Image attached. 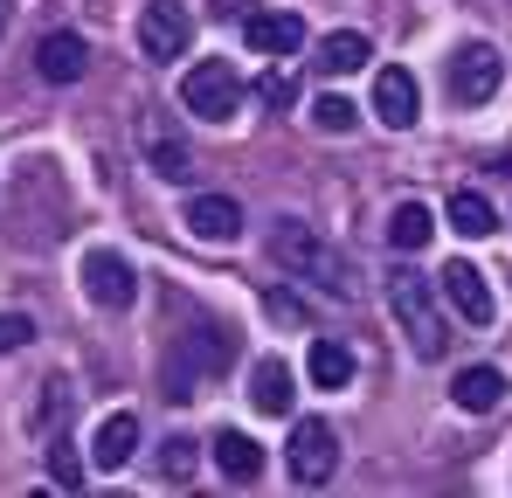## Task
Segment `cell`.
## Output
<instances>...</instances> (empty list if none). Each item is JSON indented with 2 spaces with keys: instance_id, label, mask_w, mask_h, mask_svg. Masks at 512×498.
Segmentation results:
<instances>
[{
  "instance_id": "cell-25",
  "label": "cell",
  "mask_w": 512,
  "mask_h": 498,
  "mask_svg": "<svg viewBox=\"0 0 512 498\" xmlns=\"http://www.w3.org/2000/svg\"><path fill=\"white\" fill-rule=\"evenodd\" d=\"M49 471H56V485H63V492H77V485H84V457H77V443H70V436H56Z\"/></svg>"
},
{
  "instance_id": "cell-7",
  "label": "cell",
  "mask_w": 512,
  "mask_h": 498,
  "mask_svg": "<svg viewBox=\"0 0 512 498\" xmlns=\"http://www.w3.org/2000/svg\"><path fill=\"white\" fill-rule=\"evenodd\" d=\"M84 291H90L97 312H132L139 277H132V263H125L118 249H90V256H84Z\"/></svg>"
},
{
  "instance_id": "cell-15",
  "label": "cell",
  "mask_w": 512,
  "mask_h": 498,
  "mask_svg": "<svg viewBox=\"0 0 512 498\" xmlns=\"http://www.w3.org/2000/svg\"><path fill=\"white\" fill-rule=\"evenodd\" d=\"M450 402L464 415H492L506 402V374H499V367H464V374L450 381Z\"/></svg>"
},
{
  "instance_id": "cell-26",
  "label": "cell",
  "mask_w": 512,
  "mask_h": 498,
  "mask_svg": "<svg viewBox=\"0 0 512 498\" xmlns=\"http://www.w3.org/2000/svg\"><path fill=\"white\" fill-rule=\"evenodd\" d=\"M35 339V319L28 312H0V353H14V346H28Z\"/></svg>"
},
{
  "instance_id": "cell-10",
  "label": "cell",
  "mask_w": 512,
  "mask_h": 498,
  "mask_svg": "<svg viewBox=\"0 0 512 498\" xmlns=\"http://www.w3.org/2000/svg\"><path fill=\"white\" fill-rule=\"evenodd\" d=\"M243 42L256 56H298L305 49V21L284 14V7H263V14H243Z\"/></svg>"
},
{
  "instance_id": "cell-14",
  "label": "cell",
  "mask_w": 512,
  "mask_h": 498,
  "mask_svg": "<svg viewBox=\"0 0 512 498\" xmlns=\"http://www.w3.org/2000/svg\"><path fill=\"white\" fill-rule=\"evenodd\" d=\"M90 63L84 35H70V28H56V35H42L35 42V70H42V83H77Z\"/></svg>"
},
{
  "instance_id": "cell-13",
  "label": "cell",
  "mask_w": 512,
  "mask_h": 498,
  "mask_svg": "<svg viewBox=\"0 0 512 498\" xmlns=\"http://www.w3.org/2000/svg\"><path fill=\"white\" fill-rule=\"evenodd\" d=\"M132 450H139V415H132V409L104 415V422H97V436H90V464H97V471H125V464H132Z\"/></svg>"
},
{
  "instance_id": "cell-16",
  "label": "cell",
  "mask_w": 512,
  "mask_h": 498,
  "mask_svg": "<svg viewBox=\"0 0 512 498\" xmlns=\"http://www.w3.org/2000/svg\"><path fill=\"white\" fill-rule=\"evenodd\" d=\"M215 471H222L229 485H256V471H263L256 436H243V429H222V436H215Z\"/></svg>"
},
{
  "instance_id": "cell-1",
  "label": "cell",
  "mask_w": 512,
  "mask_h": 498,
  "mask_svg": "<svg viewBox=\"0 0 512 498\" xmlns=\"http://www.w3.org/2000/svg\"><path fill=\"white\" fill-rule=\"evenodd\" d=\"M270 263L277 270H291L298 284H319V291H333V298H353L360 291V277H353V256L346 249H333L319 229H305V222H277L270 229Z\"/></svg>"
},
{
  "instance_id": "cell-19",
  "label": "cell",
  "mask_w": 512,
  "mask_h": 498,
  "mask_svg": "<svg viewBox=\"0 0 512 498\" xmlns=\"http://www.w3.org/2000/svg\"><path fill=\"white\" fill-rule=\"evenodd\" d=\"M450 229L478 243V236H492V229H499V215H492V201H485L478 187H457V194H450Z\"/></svg>"
},
{
  "instance_id": "cell-2",
  "label": "cell",
  "mask_w": 512,
  "mask_h": 498,
  "mask_svg": "<svg viewBox=\"0 0 512 498\" xmlns=\"http://www.w3.org/2000/svg\"><path fill=\"white\" fill-rule=\"evenodd\" d=\"M388 312L402 319L416 360H443V353H450V326H443V312H436V284H429V277L395 270V277H388Z\"/></svg>"
},
{
  "instance_id": "cell-11",
  "label": "cell",
  "mask_w": 512,
  "mask_h": 498,
  "mask_svg": "<svg viewBox=\"0 0 512 498\" xmlns=\"http://www.w3.org/2000/svg\"><path fill=\"white\" fill-rule=\"evenodd\" d=\"M416 111H423L416 77H409L402 63H388V70L374 77V118H381V125H395V132H409V125H416Z\"/></svg>"
},
{
  "instance_id": "cell-29",
  "label": "cell",
  "mask_w": 512,
  "mask_h": 498,
  "mask_svg": "<svg viewBox=\"0 0 512 498\" xmlns=\"http://www.w3.org/2000/svg\"><path fill=\"white\" fill-rule=\"evenodd\" d=\"M263 104H291V83H284V77H263Z\"/></svg>"
},
{
  "instance_id": "cell-28",
  "label": "cell",
  "mask_w": 512,
  "mask_h": 498,
  "mask_svg": "<svg viewBox=\"0 0 512 498\" xmlns=\"http://www.w3.org/2000/svg\"><path fill=\"white\" fill-rule=\"evenodd\" d=\"M263 305H270L284 326H305V305H298V298H284V291H263Z\"/></svg>"
},
{
  "instance_id": "cell-9",
  "label": "cell",
  "mask_w": 512,
  "mask_h": 498,
  "mask_svg": "<svg viewBox=\"0 0 512 498\" xmlns=\"http://www.w3.org/2000/svg\"><path fill=\"white\" fill-rule=\"evenodd\" d=\"M436 284H443V298L457 305V319H464V326H492V312H499V305H492V284H485L464 256H457V263H443V277H436Z\"/></svg>"
},
{
  "instance_id": "cell-22",
  "label": "cell",
  "mask_w": 512,
  "mask_h": 498,
  "mask_svg": "<svg viewBox=\"0 0 512 498\" xmlns=\"http://www.w3.org/2000/svg\"><path fill=\"white\" fill-rule=\"evenodd\" d=\"M194 471H201V443L194 436H167L160 443V478L167 485H194Z\"/></svg>"
},
{
  "instance_id": "cell-4",
  "label": "cell",
  "mask_w": 512,
  "mask_h": 498,
  "mask_svg": "<svg viewBox=\"0 0 512 498\" xmlns=\"http://www.w3.org/2000/svg\"><path fill=\"white\" fill-rule=\"evenodd\" d=\"M180 104L194 111V118H236V104H243V77L229 70V63H194L187 77H180Z\"/></svg>"
},
{
  "instance_id": "cell-5",
  "label": "cell",
  "mask_w": 512,
  "mask_h": 498,
  "mask_svg": "<svg viewBox=\"0 0 512 498\" xmlns=\"http://www.w3.org/2000/svg\"><path fill=\"white\" fill-rule=\"evenodd\" d=\"M291 478L298 485H326L333 471H340V436H333V422L326 415H305L298 429H291Z\"/></svg>"
},
{
  "instance_id": "cell-6",
  "label": "cell",
  "mask_w": 512,
  "mask_h": 498,
  "mask_svg": "<svg viewBox=\"0 0 512 498\" xmlns=\"http://www.w3.org/2000/svg\"><path fill=\"white\" fill-rule=\"evenodd\" d=\"M499 83H506V63H499L492 42H464V49L450 56V97H457V104H492Z\"/></svg>"
},
{
  "instance_id": "cell-18",
  "label": "cell",
  "mask_w": 512,
  "mask_h": 498,
  "mask_svg": "<svg viewBox=\"0 0 512 498\" xmlns=\"http://www.w3.org/2000/svg\"><path fill=\"white\" fill-rule=\"evenodd\" d=\"M250 402H256L263 415H291V367H284V360H256Z\"/></svg>"
},
{
  "instance_id": "cell-20",
  "label": "cell",
  "mask_w": 512,
  "mask_h": 498,
  "mask_svg": "<svg viewBox=\"0 0 512 498\" xmlns=\"http://www.w3.org/2000/svg\"><path fill=\"white\" fill-rule=\"evenodd\" d=\"M429 236H436V215H429L423 201H402V208L388 215V243L402 249V256H416V249H423Z\"/></svg>"
},
{
  "instance_id": "cell-27",
  "label": "cell",
  "mask_w": 512,
  "mask_h": 498,
  "mask_svg": "<svg viewBox=\"0 0 512 498\" xmlns=\"http://www.w3.org/2000/svg\"><path fill=\"white\" fill-rule=\"evenodd\" d=\"M63 402H70V381H63V374H56V381H49V388H42V409H35V429H49V422H56V415H63Z\"/></svg>"
},
{
  "instance_id": "cell-24",
  "label": "cell",
  "mask_w": 512,
  "mask_h": 498,
  "mask_svg": "<svg viewBox=\"0 0 512 498\" xmlns=\"http://www.w3.org/2000/svg\"><path fill=\"white\" fill-rule=\"evenodd\" d=\"M312 125L340 139V132H353V125H360V111H353L346 97H319V104H312Z\"/></svg>"
},
{
  "instance_id": "cell-17",
  "label": "cell",
  "mask_w": 512,
  "mask_h": 498,
  "mask_svg": "<svg viewBox=\"0 0 512 498\" xmlns=\"http://www.w3.org/2000/svg\"><path fill=\"white\" fill-rule=\"evenodd\" d=\"M367 56H374V49H367V35H360V28H333V35L319 42V70H326V77H353Z\"/></svg>"
},
{
  "instance_id": "cell-8",
  "label": "cell",
  "mask_w": 512,
  "mask_h": 498,
  "mask_svg": "<svg viewBox=\"0 0 512 498\" xmlns=\"http://www.w3.org/2000/svg\"><path fill=\"white\" fill-rule=\"evenodd\" d=\"M215 367H229V332H201L194 346L180 339V346H173V360H167V402H187V395H194V381H201V374H215Z\"/></svg>"
},
{
  "instance_id": "cell-12",
  "label": "cell",
  "mask_w": 512,
  "mask_h": 498,
  "mask_svg": "<svg viewBox=\"0 0 512 498\" xmlns=\"http://www.w3.org/2000/svg\"><path fill=\"white\" fill-rule=\"evenodd\" d=\"M187 236H201V243H236V236H243V208H236L229 194H194V201H187Z\"/></svg>"
},
{
  "instance_id": "cell-23",
  "label": "cell",
  "mask_w": 512,
  "mask_h": 498,
  "mask_svg": "<svg viewBox=\"0 0 512 498\" xmlns=\"http://www.w3.org/2000/svg\"><path fill=\"white\" fill-rule=\"evenodd\" d=\"M146 160H153V173H160V180H187V146H180V139H167V132H153V139H146Z\"/></svg>"
},
{
  "instance_id": "cell-3",
  "label": "cell",
  "mask_w": 512,
  "mask_h": 498,
  "mask_svg": "<svg viewBox=\"0 0 512 498\" xmlns=\"http://www.w3.org/2000/svg\"><path fill=\"white\" fill-rule=\"evenodd\" d=\"M187 42H194L187 0H146V14H139V56L146 63H180Z\"/></svg>"
},
{
  "instance_id": "cell-21",
  "label": "cell",
  "mask_w": 512,
  "mask_h": 498,
  "mask_svg": "<svg viewBox=\"0 0 512 498\" xmlns=\"http://www.w3.org/2000/svg\"><path fill=\"white\" fill-rule=\"evenodd\" d=\"M305 374H312L319 388H346V381H353V353H346L340 339H312V353H305Z\"/></svg>"
},
{
  "instance_id": "cell-30",
  "label": "cell",
  "mask_w": 512,
  "mask_h": 498,
  "mask_svg": "<svg viewBox=\"0 0 512 498\" xmlns=\"http://www.w3.org/2000/svg\"><path fill=\"white\" fill-rule=\"evenodd\" d=\"M7 7H14V0H0V28H7Z\"/></svg>"
}]
</instances>
